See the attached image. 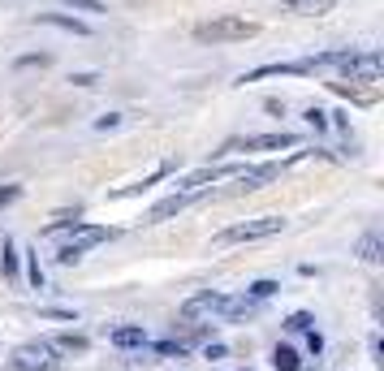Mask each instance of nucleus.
<instances>
[{"mask_svg": "<svg viewBox=\"0 0 384 371\" xmlns=\"http://www.w3.org/2000/svg\"><path fill=\"white\" fill-rule=\"evenodd\" d=\"M113 238H117V229H108V225H74V238L57 250V263H65V268H70V263H78L91 246L113 242Z\"/></svg>", "mask_w": 384, "mask_h": 371, "instance_id": "nucleus-3", "label": "nucleus"}, {"mask_svg": "<svg viewBox=\"0 0 384 371\" xmlns=\"http://www.w3.org/2000/svg\"><path fill=\"white\" fill-rule=\"evenodd\" d=\"M255 298L251 294H238V298H229L225 294V311H221V320H246V315H255Z\"/></svg>", "mask_w": 384, "mask_h": 371, "instance_id": "nucleus-12", "label": "nucleus"}, {"mask_svg": "<svg viewBox=\"0 0 384 371\" xmlns=\"http://www.w3.org/2000/svg\"><path fill=\"white\" fill-rule=\"evenodd\" d=\"M212 194V186H194V190H173L169 199H160L147 216H143V225H160V221H169V216H182L186 207H194V203H203Z\"/></svg>", "mask_w": 384, "mask_h": 371, "instance_id": "nucleus-4", "label": "nucleus"}, {"mask_svg": "<svg viewBox=\"0 0 384 371\" xmlns=\"http://www.w3.org/2000/svg\"><path fill=\"white\" fill-rule=\"evenodd\" d=\"M26 272H31V285L43 289V268H39V259H31V268H26Z\"/></svg>", "mask_w": 384, "mask_h": 371, "instance_id": "nucleus-28", "label": "nucleus"}, {"mask_svg": "<svg viewBox=\"0 0 384 371\" xmlns=\"http://www.w3.org/2000/svg\"><path fill=\"white\" fill-rule=\"evenodd\" d=\"M52 57L48 52H31V57H18V70H26V65H48Z\"/></svg>", "mask_w": 384, "mask_h": 371, "instance_id": "nucleus-26", "label": "nucleus"}, {"mask_svg": "<svg viewBox=\"0 0 384 371\" xmlns=\"http://www.w3.org/2000/svg\"><path fill=\"white\" fill-rule=\"evenodd\" d=\"M13 371H52L57 367V350H52L48 341H31V345H18L13 358H9Z\"/></svg>", "mask_w": 384, "mask_h": 371, "instance_id": "nucleus-6", "label": "nucleus"}, {"mask_svg": "<svg viewBox=\"0 0 384 371\" xmlns=\"http://www.w3.org/2000/svg\"><path fill=\"white\" fill-rule=\"evenodd\" d=\"M285 229V216H255L242 225H229L212 238V246H238V242H263V238H277Z\"/></svg>", "mask_w": 384, "mask_h": 371, "instance_id": "nucleus-1", "label": "nucleus"}, {"mask_svg": "<svg viewBox=\"0 0 384 371\" xmlns=\"http://www.w3.org/2000/svg\"><path fill=\"white\" fill-rule=\"evenodd\" d=\"M48 345H52V350H61V354H87V345H91V341H87L82 333H57Z\"/></svg>", "mask_w": 384, "mask_h": 371, "instance_id": "nucleus-13", "label": "nucleus"}, {"mask_svg": "<svg viewBox=\"0 0 384 371\" xmlns=\"http://www.w3.org/2000/svg\"><path fill=\"white\" fill-rule=\"evenodd\" d=\"M169 169H173V165H160V169H155L151 177H143V182H134V186H126V190H113V199H134V194H143V190H151V186H155L160 177H169Z\"/></svg>", "mask_w": 384, "mask_h": 371, "instance_id": "nucleus-16", "label": "nucleus"}, {"mask_svg": "<svg viewBox=\"0 0 384 371\" xmlns=\"http://www.w3.org/2000/svg\"><path fill=\"white\" fill-rule=\"evenodd\" d=\"M290 147H298V134H251V138H238V143H229L225 151H290Z\"/></svg>", "mask_w": 384, "mask_h": 371, "instance_id": "nucleus-7", "label": "nucleus"}, {"mask_svg": "<svg viewBox=\"0 0 384 371\" xmlns=\"http://www.w3.org/2000/svg\"><path fill=\"white\" fill-rule=\"evenodd\" d=\"M354 250H358L363 263H380V259H384V242H380V233H363Z\"/></svg>", "mask_w": 384, "mask_h": 371, "instance_id": "nucleus-15", "label": "nucleus"}, {"mask_svg": "<svg viewBox=\"0 0 384 371\" xmlns=\"http://www.w3.org/2000/svg\"><path fill=\"white\" fill-rule=\"evenodd\" d=\"M281 5L290 13H302V18H319V13L333 9V0H281Z\"/></svg>", "mask_w": 384, "mask_h": 371, "instance_id": "nucleus-14", "label": "nucleus"}, {"mask_svg": "<svg viewBox=\"0 0 384 371\" xmlns=\"http://www.w3.org/2000/svg\"><path fill=\"white\" fill-rule=\"evenodd\" d=\"M108 341H113L117 350H138V345H147V333H143L138 324H126V328H113V333H108Z\"/></svg>", "mask_w": 384, "mask_h": 371, "instance_id": "nucleus-11", "label": "nucleus"}, {"mask_svg": "<svg viewBox=\"0 0 384 371\" xmlns=\"http://www.w3.org/2000/svg\"><path fill=\"white\" fill-rule=\"evenodd\" d=\"M78 216H82L78 207H74V211H57V216L48 221V229H43V233H57V229H70V225H78Z\"/></svg>", "mask_w": 384, "mask_h": 371, "instance_id": "nucleus-19", "label": "nucleus"}, {"mask_svg": "<svg viewBox=\"0 0 384 371\" xmlns=\"http://www.w3.org/2000/svg\"><path fill=\"white\" fill-rule=\"evenodd\" d=\"M272 367H277V371H302V358H298V350L277 345V350H272Z\"/></svg>", "mask_w": 384, "mask_h": 371, "instance_id": "nucleus-17", "label": "nucleus"}, {"mask_svg": "<svg viewBox=\"0 0 384 371\" xmlns=\"http://www.w3.org/2000/svg\"><path fill=\"white\" fill-rule=\"evenodd\" d=\"M35 22H39V26H57V31H65V35H78V39L91 35V26L78 22V18H70V13H39Z\"/></svg>", "mask_w": 384, "mask_h": 371, "instance_id": "nucleus-10", "label": "nucleus"}, {"mask_svg": "<svg viewBox=\"0 0 384 371\" xmlns=\"http://www.w3.org/2000/svg\"><path fill=\"white\" fill-rule=\"evenodd\" d=\"M307 126H315V130H328V113H324V109H307Z\"/></svg>", "mask_w": 384, "mask_h": 371, "instance_id": "nucleus-25", "label": "nucleus"}, {"mask_svg": "<svg viewBox=\"0 0 384 371\" xmlns=\"http://www.w3.org/2000/svg\"><path fill=\"white\" fill-rule=\"evenodd\" d=\"M311 324H315V320H311V315H307V311H294V315H290V320H285V328H290V333H307Z\"/></svg>", "mask_w": 384, "mask_h": 371, "instance_id": "nucleus-21", "label": "nucleus"}, {"mask_svg": "<svg viewBox=\"0 0 384 371\" xmlns=\"http://www.w3.org/2000/svg\"><path fill=\"white\" fill-rule=\"evenodd\" d=\"M18 194H22V186H0V211H5V207L18 199Z\"/></svg>", "mask_w": 384, "mask_h": 371, "instance_id": "nucleus-27", "label": "nucleus"}, {"mask_svg": "<svg viewBox=\"0 0 384 371\" xmlns=\"http://www.w3.org/2000/svg\"><path fill=\"white\" fill-rule=\"evenodd\" d=\"M337 70H341V82H380V78H384V57H380L375 48L350 52Z\"/></svg>", "mask_w": 384, "mask_h": 371, "instance_id": "nucleus-5", "label": "nucleus"}, {"mask_svg": "<svg viewBox=\"0 0 384 371\" xmlns=\"http://www.w3.org/2000/svg\"><path fill=\"white\" fill-rule=\"evenodd\" d=\"M221 311H225V294H194L182 302V320H221Z\"/></svg>", "mask_w": 384, "mask_h": 371, "instance_id": "nucleus-8", "label": "nucleus"}, {"mask_svg": "<svg viewBox=\"0 0 384 371\" xmlns=\"http://www.w3.org/2000/svg\"><path fill=\"white\" fill-rule=\"evenodd\" d=\"M255 35H259V22H246V18H212V22L194 26L199 43H242V39H255Z\"/></svg>", "mask_w": 384, "mask_h": 371, "instance_id": "nucleus-2", "label": "nucleus"}, {"mask_svg": "<svg viewBox=\"0 0 384 371\" xmlns=\"http://www.w3.org/2000/svg\"><path fill=\"white\" fill-rule=\"evenodd\" d=\"M328 87H333L337 95H346V99H354V104H375V91H363V87H354V82H328Z\"/></svg>", "mask_w": 384, "mask_h": 371, "instance_id": "nucleus-18", "label": "nucleus"}, {"mask_svg": "<svg viewBox=\"0 0 384 371\" xmlns=\"http://www.w3.org/2000/svg\"><path fill=\"white\" fill-rule=\"evenodd\" d=\"M203 354H207V358H212V362H216V358H225V354H229V350H225V345H221V341H216V345H207V350H203Z\"/></svg>", "mask_w": 384, "mask_h": 371, "instance_id": "nucleus-31", "label": "nucleus"}, {"mask_svg": "<svg viewBox=\"0 0 384 371\" xmlns=\"http://www.w3.org/2000/svg\"><path fill=\"white\" fill-rule=\"evenodd\" d=\"M277 289H281L277 281H255V285H251V298H255V302H263V298H272Z\"/></svg>", "mask_w": 384, "mask_h": 371, "instance_id": "nucleus-23", "label": "nucleus"}, {"mask_svg": "<svg viewBox=\"0 0 384 371\" xmlns=\"http://www.w3.org/2000/svg\"><path fill=\"white\" fill-rule=\"evenodd\" d=\"M0 268H5V277H18V250H13V242H5V250H0Z\"/></svg>", "mask_w": 384, "mask_h": 371, "instance_id": "nucleus-20", "label": "nucleus"}, {"mask_svg": "<svg viewBox=\"0 0 384 371\" xmlns=\"http://www.w3.org/2000/svg\"><path fill=\"white\" fill-rule=\"evenodd\" d=\"M155 354H164V358H186V345H182V341H155Z\"/></svg>", "mask_w": 384, "mask_h": 371, "instance_id": "nucleus-22", "label": "nucleus"}, {"mask_svg": "<svg viewBox=\"0 0 384 371\" xmlns=\"http://www.w3.org/2000/svg\"><path fill=\"white\" fill-rule=\"evenodd\" d=\"M70 82H74V87H95V82H99V74H74Z\"/></svg>", "mask_w": 384, "mask_h": 371, "instance_id": "nucleus-30", "label": "nucleus"}, {"mask_svg": "<svg viewBox=\"0 0 384 371\" xmlns=\"http://www.w3.org/2000/svg\"><path fill=\"white\" fill-rule=\"evenodd\" d=\"M281 173V165L277 160H268V165H255V169H238L234 173V194H251V190H259V186H268L272 177H277Z\"/></svg>", "mask_w": 384, "mask_h": 371, "instance_id": "nucleus-9", "label": "nucleus"}, {"mask_svg": "<svg viewBox=\"0 0 384 371\" xmlns=\"http://www.w3.org/2000/svg\"><path fill=\"white\" fill-rule=\"evenodd\" d=\"M65 5H70V9H78V13H108V9L99 5V0H65Z\"/></svg>", "mask_w": 384, "mask_h": 371, "instance_id": "nucleus-24", "label": "nucleus"}, {"mask_svg": "<svg viewBox=\"0 0 384 371\" xmlns=\"http://www.w3.org/2000/svg\"><path fill=\"white\" fill-rule=\"evenodd\" d=\"M117 126H121V117H117V113H108V117H99V121H95V130H117Z\"/></svg>", "mask_w": 384, "mask_h": 371, "instance_id": "nucleus-29", "label": "nucleus"}]
</instances>
